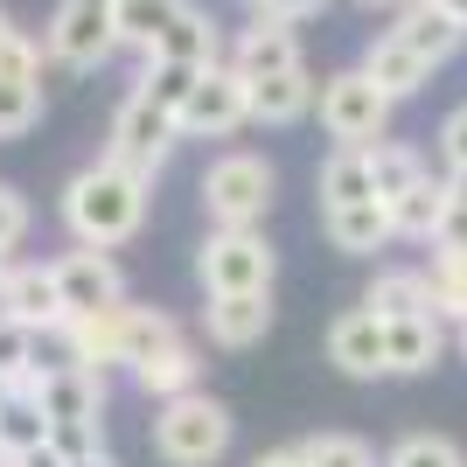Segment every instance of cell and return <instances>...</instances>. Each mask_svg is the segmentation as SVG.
<instances>
[{
  "mask_svg": "<svg viewBox=\"0 0 467 467\" xmlns=\"http://www.w3.org/2000/svg\"><path fill=\"white\" fill-rule=\"evenodd\" d=\"M328 0H252V21H307V15H321Z\"/></svg>",
  "mask_w": 467,
  "mask_h": 467,
  "instance_id": "36",
  "label": "cell"
},
{
  "mask_svg": "<svg viewBox=\"0 0 467 467\" xmlns=\"http://www.w3.org/2000/svg\"><path fill=\"white\" fill-rule=\"evenodd\" d=\"M453 349H461V356H467V321H461V328H453Z\"/></svg>",
  "mask_w": 467,
  "mask_h": 467,
  "instance_id": "44",
  "label": "cell"
},
{
  "mask_svg": "<svg viewBox=\"0 0 467 467\" xmlns=\"http://www.w3.org/2000/svg\"><path fill=\"white\" fill-rule=\"evenodd\" d=\"M432 314L453 328L467 321V252H432Z\"/></svg>",
  "mask_w": 467,
  "mask_h": 467,
  "instance_id": "29",
  "label": "cell"
},
{
  "mask_svg": "<svg viewBox=\"0 0 467 467\" xmlns=\"http://www.w3.org/2000/svg\"><path fill=\"white\" fill-rule=\"evenodd\" d=\"M321 210H349V202H377V175H370V147H328L321 161Z\"/></svg>",
  "mask_w": 467,
  "mask_h": 467,
  "instance_id": "22",
  "label": "cell"
},
{
  "mask_svg": "<svg viewBox=\"0 0 467 467\" xmlns=\"http://www.w3.org/2000/svg\"><path fill=\"white\" fill-rule=\"evenodd\" d=\"M21 28H15V15H7V7H0V57H7V42H15Z\"/></svg>",
  "mask_w": 467,
  "mask_h": 467,
  "instance_id": "41",
  "label": "cell"
},
{
  "mask_svg": "<svg viewBox=\"0 0 467 467\" xmlns=\"http://www.w3.org/2000/svg\"><path fill=\"white\" fill-rule=\"evenodd\" d=\"M175 140H182L175 112H161L154 98L126 91V98H119V112H112V133H105V161L154 189V175L168 168V154H175Z\"/></svg>",
  "mask_w": 467,
  "mask_h": 467,
  "instance_id": "4",
  "label": "cell"
},
{
  "mask_svg": "<svg viewBox=\"0 0 467 467\" xmlns=\"http://www.w3.org/2000/svg\"><path fill=\"white\" fill-rule=\"evenodd\" d=\"M0 273H7V252H0Z\"/></svg>",
  "mask_w": 467,
  "mask_h": 467,
  "instance_id": "46",
  "label": "cell"
},
{
  "mask_svg": "<svg viewBox=\"0 0 467 467\" xmlns=\"http://www.w3.org/2000/svg\"><path fill=\"white\" fill-rule=\"evenodd\" d=\"M384 467H467V453L447 432H405V440L384 453Z\"/></svg>",
  "mask_w": 467,
  "mask_h": 467,
  "instance_id": "31",
  "label": "cell"
},
{
  "mask_svg": "<svg viewBox=\"0 0 467 467\" xmlns=\"http://www.w3.org/2000/svg\"><path fill=\"white\" fill-rule=\"evenodd\" d=\"M182 7H189V0H112L119 49H140V57H147V49H154V42L182 21Z\"/></svg>",
  "mask_w": 467,
  "mask_h": 467,
  "instance_id": "24",
  "label": "cell"
},
{
  "mask_svg": "<svg viewBox=\"0 0 467 467\" xmlns=\"http://www.w3.org/2000/svg\"><path fill=\"white\" fill-rule=\"evenodd\" d=\"M195 279H202L210 300H223V293H273L279 252L265 231H210L202 252H195Z\"/></svg>",
  "mask_w": 467,
  "mask_h": 467,
  "instance_id": "5",
  "label": "cell"
},
{
  "mask_svg": "<svg viewBox=\"0 0 467 467\" xmlns=\"http://www.w3.org/2000/svg\"><path fill=\"white\" fill-rule=\"evenodd\" d=\"M390 36L405 42V49H419V57L440 70V63H453V57L467 49V21L447 15L440 0H405V7H398V21H390Z\"/></svg>",
  "mask_w": 467,
  "mask_h": 467,
  "instance_id": "13",
  "label": "cell"
},
{
  "mask_svg": "<svg viewBox=\"0 0 467 467\" xmlns=\"http://www.w3.org/2000/svg\"><path fill=\"white\" fill-rule=\"evenodd\" d=\"M273 161L252 154V147H231V154H216L195 182L202 195V216H210V231H265V216H273Z\"/></svg>",
  "mask_w": 467,
  "mask_h": 467,
  "instance_id": "2",
  "label": "cell"
},
{
  "mask_svg": "<svg viewBox=\"0 0 467 467\" xmlns=\"http://www.w3.org/2000/svg\"><path fill=\"white\" fill-rule=\"evenodd\" d=\"M63 223H70L78 244L112 252V244H126V237H140V223H147V182L98 154L91 168H78L70 189H63Z\"/></svg>",
  "mask_w": 467,
  "mask_h": 467,
  "instance_id": "1",
  "label": "cell"
},
{
  "mask_svg": "<svg viewBox=\"0 0 467 467\" xmlns=\"http://www.w3.org/2000/svg\"><path fill=\"white\" fill-rule=\"evenodd\" d=\"M147 57H168V63H195V70H216L223 63V36H216V21L202 7H182V21L168 36L147 49Z\"/></svg>",
  "mask_w": 467,
  "mask_h": 467,
  "instance_id": "23",
  "label": "cell"
},
{
  "mask_svg": "<svg viewBox=\"0 0 467 467\" xmlns=\"http://www.w3.org/2000/svg\"><path fill=\"white\" fill-rule=\"evenodd\" d=\"M0 314L21 321V328L49 335L63 321V293H57V265H36V258H7L0 273Z\"/></svg>",
  "mask_w": 467,
  "mask_h": 467,
  "instance_id": "11",
  "label": "cell"
},
{
  "mask_svg": "<svg viewBox=\"0 0 467 467\" xmlns=\"http://www.w3.org/2000/svg\"><path fill=\"white\" fill-rule=\"evenodd\" d=\"M0 467H7V461H0Z\"/></svg>",
  "mask_w": 467,
  "mask_h": 467,
  "instance_id": "48",
  "label": "cell"
},
{
  "mask_svg": "<svg viewBox=\"0 0 467 467\" xmlns=\"http://www.w3.org/2000/svg\"><path fill=\"white\" fill-rule=\"evenodd\" d=\"M42 440H49V419H42L28 398H7V405H0V453L15 461V453L42 447Z\"/></svg>",
  "mask_w": 467,
  "mask_h": 467,
  "instance_id": "32",
  "label": "cell"
},
{
  "mask_svg": "<svg viewBox=\"0 0 467 467\" xmlns=\"http://www.w3.org/2000/svg\"><path fill=\"white\" fill-rule=\"evenodd\" d=\"M363 78H370L377 91L390 98V105H405V98H419V91L432 84V63L419 57V49H405V42H398V36L384 28V36H377L370 49H363Z\"/></svg>",
  "mask_w": 467,
  "mask_h": 467,
  "instance_id": "18",
  "label": "cell"
},
{
  "mask_svg": "<svg viewBox=\"0 0 467 467\" xmlns=\"http://www.w3.org/2000/svg\"><path fill=\"white\" fill-rule=\"evenodd\" d=\"M0 461H7V453H0Z\"/></svg>",
  "mask_w": 467,
  "mask_h": 467,
  "instance_id": "47",
  "label": "cell"
},
{
  "mask_svg": "<svg viewBox=\"0 0 467 467\" xmlns=\"http://www.w3.org/2000/svg\"><path fill=\"white\" fill-rule=\"evenodd\" d=\"M36 411L49 426H105V370H78V363H49L36 390Z\"/></svg>",
  "mask_w": 467,
  "mask_h": 467,
  "instance_id": "10",
  "label": "cell"
},
{
  "mask_svg": "<svg viewBox=\"0 0 467 467\" xmlns=\"http://www.w3.org/2000/svg\"><path fill=\"white\" fill-rule=\"evenodd\" d=\"M7 467H70V461H63V453H57V440H42V447L15 453V461H7Z\"/></svg>",
  "mask_w": 467,
  "mask_h": 467,
  "instance_id": "38",
  "label": "cell"
},
{
  "mask_svg": "<svg viewBox=\"0 0 467 467\" xmlns=\"http://www.w3.org/2000/svg\"><path fill=\"white\" fill-rule=\"evenodd\" d=\"M447 202H453V195H447V175H440V182L426 175L411 195H398V202H390V231H398V237H419V244H432V231H440Z\"/></svg>",
  "mask_w": 467,
  "mask_h": 467,
  "instance_id": "26",
  "label": "cell"
},
{
  "mask_svg": "<svg viewBox=\"0 0 467 467\" xmlns=\"http://www.w3.org/2000/svg\"><path fill=\"white\" fill-rule=\"evenodd\" d=\"M314 112H321V133H328L335 147H377V140H390V112H398V105H390V98L363 78V63H356V70L321 78Z\"/></svg>",
  "mask_w": 467,
  "mask_h": 467,
  "instance_id": "6",
  "label": "cell"
},
{
  "mask_svg": "<svg viewBox=\"0 0 467 467\" xmlns=\"http://www.w3.org/2000/svg\"><path fill=\"white\" fill-rule=\"evenodd\" d=\"M440 356H447V321H440V314L384 321V363H390V377H426Z\"/></svg>",
  "mask_w": 467,
  "mask_h": 467,
  "instance_id": "17",
  "label": "cell"
},
{
  "mask_svg": "<svg viewBox=\"0 0 467 467\" xmlns=\"http://www.w3.org/2000/svg\"><path fill=\"white\" fill-rule=\"evenodd\" d=\"M57 265V293H63V314H105V307H126V273L112 265V252H78L49 258Z\"/></svg>",
  "mask_w": 467,
  "mask_h": 467,
  "instance_id": "9",
  "label": "cell"
},
{
  "mask_svg": "<svg viewBox=\"0 0 467 467\" xmlns=\"http://www.w3.org/2000/svg\"><path fill=\"white\" fill-rule=\"evenodd\" d=\"M195 84H202V70H195V63L147 57V63H140V84H133V91H140V98H154L161 112H175V119H182V105L195 98Z\"/></svg>",
  "mask_w": 467,
  "mask_h": 467,
  "instance_id": "27",
  "label": "cell"
},
{
  "mask_svg": "<svg viewBox=\"0 0 467 467\" xmlns=\"http://www.w3.org/2000/svg\"><path fill=\"white\" fill-rule=\"evenodd\" d=\"M363 307H370L377 321L432 314V273H419V265H377V279L363 286Z\"/></svg>",
  "mask_w": 467,
  "mask_h": 467,
  "instance_id": "21",
  "label": "cell"
},
{
  "mask_svg": "<svg viewBox=\"0 0 467 467\" xmlns=\"http://www.w3.org/2000/svg\"><path fill=\"white\" fill-rule=\"evenodd\" d=\"M231 440H237V419L210 390H189V398L154 405V453L168 467H216L231 453Z\"/></svg>",
  "mask_w": 467,
  "mask_h": 467,
  "instance_id": "3",
  "label": "cell"
},
{
  "mask_svg": "<svg viewBox=\"0 0 467 467\" xmlns=\"http://www.w3.org/2000/svg\"><path fill=\"white\" fill-rule=\"evenodd\" d=\"M440 7H447V15H461V21H467V0H440Z\"/></svg>",
  "mask_w": 467,
  "mask_h": 467,
  "instance_id": "43",
  "label": "cell"
},
{
  "mask_svg": "<svg viewBox=\"0 0 467 467\" xmlns=\"http://www.w3.org/2000/svg\"><path fill=\"white\" fill-rule=\"evenodd\" d=\"M447 195H453V202H467V168H447Z\"/></svg>",
  "mask_w": 467,
  "mask_h": 467,
  "instance_id": "40",
  "label": "cell"
},
{
  "mask_svg": "<svg viewBox=\"0 0 467 467\" xmlns=\"http://www.w3.org/2000/svg\"><path fill=\"white\" fill-rule=\"evenodd\" d=\"M237 126H252V84L231 63H216V70H202L195 98L182 105V140H231Z\"/></svg>",
  "mask_w": 467,
  "mask_h": 467,
  "instance_id": "8",
  "label": "cell"
},
{
  "mask_svg": "<svg viewBox=\"0 0 467 467\" xmlns=\"http://www.w3.org/2000/svg\"><path fill=\"white\" fill-rule=\"evenodd\" d=\"M356 7H405V0H356Z\"/></svg>",
  "mask_w": 467,
  "mask_h": 467,
  "instance_id": "45",
  "label": "cell"
},
{
  "mask_svg": "<svg viewBox=\"0 0 467 467\" xmlns=\"http://www.w3.org/2000/svg\"><path fill=\"white\" fill-rule=\"evenodd\" d=\"M321 237L349 258H377L384 244H398L390 231V202H349V210H321Z\"/></svg>",
  "mask_w": 467,
  "mask_h": 467,
  "instance_id": "19",
  "label": "cell"
},
{
  "mask_svg": "<svg viewBox=\"0 0 467 467\" xmlns=\"http://www.w3.org/2000/svg\"><path fill=\"white\" fill-rule=\"evenodd\" d=\"M202 335L216 349H258L273 335V293H223L202 307Z\"/></svg>",
  "mask_w": 467,
  "mask_h": 467,
  "instance_id": "16",
  "label": "cell"
},
{
  "mask_svg": "<svg viewBox=\"0 0 467 467\" xmlns=\"http://www.w3.org/2000/svg\"><path fill=\"white\" fill-rule=\"evenodd\" d=\"M42 363V335L21 328V321H7L0 314V384H15V377H28Z\"/></svg>",
  "mask_w": 467,
  "mask_h": 467,
  "instance_id": "33",
  "label": "cell"
},
{
  "mask_svg": "<svg viewBox=\"0 0 467 467\" xmlns=\"http://www.w3.org/2000/svg\"><path fill=\"white\" fill-rule=\"evenodd\" d=\"M42 126V78H7L0 70V140H21Z\"/></svg>",
  "mask_w": 467,
  "mask_h": 467,
  "instance_id": "28",
  "label": "cell"
},
{
  "mask_svg": "<svg viewBox=\"0 0 467 467\" xmlns=\"http://www.w3.org/2000/svg\"><path fill=\"white\" fill-rule=\"evenodd\" d=\"M440 161H447V168H467V105H453V112L440 119Z\"/></svg>",
  "mask_w": 467,
  "mask_h": 467,
  "instance_id": "35",
  "label": "cell"
},
{
  "mask_svg": "<svg viewBox=\"0 0 467 467\" xmlns=\"http://www.w3.org/2000/svg\"><path fill=\"white\" fill-rule=\"evenodd\" d=\"M70 467H119L112 453H91V461H70Z\"/></svg>",
  "mask_w": 467,
  "mask_h": 467,
  "instance_id": "42",
  "label": "cell"
},
{
  "mask_svg": "<svg viewBox=\"0 0 467 467\" xmlns=\"http://www.w3.org/2000/svg\"><path fill=\"white\" fill-rule=\"evenodd\" d=\"M223 63H231L244 84L279 78V70H300V36H293L286 21H252V28H237V42L223 49Z\"/></svg>",
  "mask_w": 467,
  "mask_h": 467,
  "instance_id": "14",
  "label": "cell"
},
{
  "mask_svg": "<svg viewBox=\"0 0 467 467\" xmlns=\"http://www.w3.org/2000/svg\"><path fill=\"white\" fill-rule=\"evenodd\" d=\"M126 377H133V384L147 390L154 405H168V398H189V390H202V349H195L189 335H168V342H161L154 356H140Z\"/></svg>",
  "mask_w": 467,
  "mask_h": 467,
  "instance_id": "15",
  "label": "cell"
},
{
  "mask_svg": "<svg viewBox=\"0 0 467 467\" xmlns=\"http://www.w3.org/2000/svg\"><path fill=\"white\" fill-rule=\"evenodd\" d=\"M370 175H377V202H398V195H411L432 168H426L419 147H405V140H377L370 147Z\"/></svg>",
  "mask_w": 467,
  "mask_h": 467,
  "instance_id": "25",
  "label": "cell"
},
{
  "mask_svg": "<svg viewBox=\"0 0 467 467\" xmlns=\"http://www.w3.org/2000/svg\"><path fill=\"white\" fill-rule=\"evenodd\" d=\"M300 461L307 467H377V447L356 440V432H307V440H300Z\"/></svg>",
  "mask_w": 467,
  "mask_h": 467,
  "instance_id": "30",
  "label": "cell"
},
{
  "mask_svg": "<svg viewBox=\"0 0 467 467\" xmlns=\"http://www.w3.org/2000/svg\"><path fill=\"white\" fill-rule=\"evenodd\" d=\"M252 467H307V461H300V440H293V447H273V453H258Z\"/></svg>",
  "mask_w": 467,
  "mask_h": 467,
  "instance_id": "39",
  "label": "cell"
},
{
  "mask_svg": "<svg viewBox=\"0 0 467 467\" xmlns=\"http://www.w3.org/2000/svg\"><path fill=\"white\" fill-rule=\"evenodd\" d=\"M28 231H36L28 195H21L15 182H0V252H21V244H28Z\"/></svg>",
  "mask_w": 467,
  "mask_h": 467,
  "instance_id": "34",
  "label": "cell"
},
{
  "mask_svg": "<svg viewBox=\"0 0 467 467\" xmlns=\"http://www.w3.org/2000/svg\"><path fill=\"white\" fill-rule=\"evenodd\" d=\"M314 98H321V84H314L307 63L279 70V78H258L252 84V126H300L314 112Z\"/></svg>",
  "mask_w": 467,
  "mask_h": 467,
  "instance_id": "20",
  "label": "cell"
},
{
  "mask_svg": "<svg viewBox=\"0 0 467 467\" xmlns=\"http://www.w3.org/2000/svg\"><path fill=\"white\" fill-rule=\"evenodd\" d=\"M432 252H467V202H447L440 231H432Z\"/></svg>",
  "mask_w": 467,
  "mask_h": 467,
  "instance_id": "37",
  "label": "cell"
},
{
  "mask_svg": "<svg viewBox=\"0 0 467 467\" xmlns=\"http://www.w3.org/2000/svg\"><path fill=\"white\" fill-rule=\"evenodd\" d=\"M42 57L63 63V70H105L119 57L112 0H57V15L42 28Z\"/></svg>",
  "mask_w": 467,
  "mask_h": 467,
  "instance_id": "7",
  "label": "cell"
},
{
  "mask_svg": "<svg viewBox=\"0 0 467 467\" xmlns=\"http://www.w3.org/2000/svg\"><path fill=\"white\" fill-rule=\"evenodd\" d=\"M328 363L342 377H356V384H377V377H390L384 363V321H377L370 307H349L328 321Z\"/></svg>",
  "mask_w": 467,
  "mask_h": 467,
  "instance_id": "12",
  "label": "cell"
}]
</instances>
